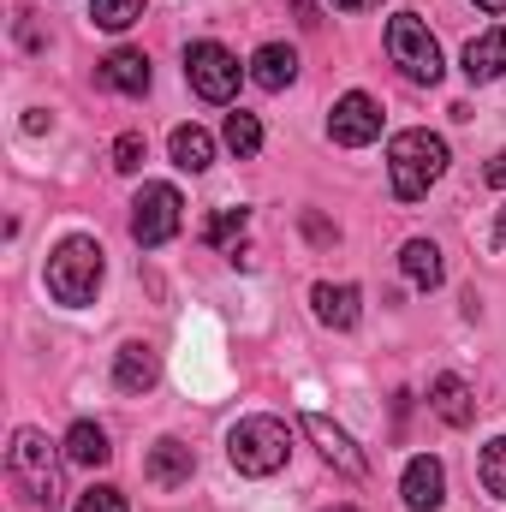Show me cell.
I'll return each instance as SVG.
<instances>
[{"mask_svg":"<svg viewBox=\"0 0 506 512\" xmlns=\"http://www.w3.org/2000/svg\"><path fill=\"white\" fill-rule=\"evenodd\" d=\"M6 471L18 483V495L30 501L36 512H54L60 507V453L42 429H18L12 447H6Z\"/></svg>","mask_w":506,"mask_h":512,"instance_id":"6da1fadb","label":"cell"},{"mask_svg":"<svg viewBox=\"0 0 506 512\" xmlns=\"http://www.w3.org/2000/svg\"><path fill=\"white\" fill-rule=\"evenodd\" d=\"M447 173V143L435 131H399L387 143V179H393V197L399 203H417L429 197V185Z\"/></svg>","mask_w":506,"mask_h":512,"instance_id":"7a4b0ae2","label":"cell"},{"mask_svg":"<svg viewBox=\"0 0 506 512\" xmlns=\"http://www.w3.org/2000/svg\"><path fill=\"white\" fill-rule=\"evenodd\" d=\"M102 274H108V262H102V245H96V239H84V233L60 239V245H54V256H48V292H54L60 304H72V310L96 298Z\"/></svg>","mask_w":506,"mask_h":512,"instance_id":"3957f363","label":"cell"},{"mask_svg":"<svg viewBox=\"0 0 506 512\" xmlns=\"http://www.w3.org/2000/svg\"><path fill=\"white\" fill-rule=\"evenodd\" d=\"M286 453H292V435H286L280 417H245L227 435V459H233L239 477H274L286 465Z\"/></svg>","mask_w":506,"mask_h":512,"instance_id":"277c9868","label":"cell"},{"mask_svg":"<svg viewBox=\"0 0 506 512\" xmlns=\"http://www.w3.org/2000/svg\"><path fill=\"white\" fill-rule=\"evenodd\" d=\"M387 54L411 84H435L441 78V42L429 36V24L417 12H393L387 18Z\"/></svg>","mask_w":506,"mask_h":512,"instance_id":"5b68a950","label":"cell"},{"mask_svg":"<svg viewBox=\"0 0 506 512\" xmlns=\"http://www.w3.org/2000/svg\"><path fill=\"white\" fill-rule=\"evenodd\" d=\"M185 78H191V90H197L203 102H233L245 66H239V54H227L221 42H191V48H185Z\"/></svg>","mask_w":506,"mask_h":512,"instance_id":"8992f818","label":"cell"},{"mask_svg":"<svg viewBox=\"0 0 506 512\" xmlns=\"http://www.w3.org/2000/svg\"><path fill=\"white\" fill-rule=\"evenodd\" d=\"M179 221H185V197H179L173 185H143V191H137V203H131V239H137L143 251L167 245V239L179 233Z\"/></svg>","mask_w":506,"mask_h":512,"instance_id":"52a82bcc","label":"cell"},{"mask_svg":"<svg viewBox=\"0 0 506 512\" xmlns=\"http://www.w3.org/2000/svg\"><path fill=\"white\" fill-rule=\"evenodd\" d=\"M328 137H334V143H346V149H364V143H376V137H381V108H376V96H364V90L340 96V102H334V114H328Z\"/></svg>","mask_w":506,"mask_h":512,"instance_id":"ba28073f","label":"cell"},{"mask_svg":"<svg viewBox=\"0 0 506 512\" xmlns=\"http://www.w3.org/2000/svg\"><path fill=\"white\" fill-rule=\"evenodd\" d=\"M304 429H310V441L322 447V459L334 465V471H346V477H370V459L352 447V435L346 429H334L322 411H304Z\"/></svg>","mask_w":506,"mask_h":512,"instance_id":"9c48e42d","label":"cell"},{"mask_svg":"<svg viewBox=\"0 0 506 512\" xmlns=\"http://www.w3.org/2000/svg\"><path fill=\"white\" fill-rule=\"evenodd\" d=\"M399 495H405V507H411V512H435V507H441V501H447V471H441V459L417 453V459L405 465Z\"/></svg>","mask_w":506,"mask_h":512,"instance_id":"30bf717a","label":"cell"},{"mask_svg":"<svg viewBox=\"0 0 506 512\" xmlns=\"http://www.w3.org/2000/svg\"><path fill=\"white\" fill-rule=\"evenodd\" d=\"M143 471H149V483H155V489H185V483H191V471H197V453H191L185 441L161 435V441L149 447Z\"/></svg>","mask_w":506,"mask_h":512,"instance_id":"8fae6325","label":"cell"},{"mask_svg":"<svg viewBox=\"0 0 506 512\" xmlns=\"http://www.w3.org/2000/svg\"><path fill=\"white\" fill-rule=\"evenodd\" d=\"M114 382H120V393H149V387L161 382V358H155V346L126 340V346L114 352Z\"/></svg>","mask_w":506,"mask_h":512,"instance_id":"7c38bea8","label":"cell"},{"mask_svg":"<svg viewBox=\"0 0 506 512\" xmlns=\"http://www.w3.org/2000/svg\"><path fill=\"white\" fill-rule=\"evenodd\" d=\"M310 304H316V322H328V328H358V316H364V304H358V286H334V280H316L310 286Z\"/></svg>","mask_w":506,"mask_h":512,"instance_id":"4fadbf2b","label":"cell"},{"mask_svg":"<svg viewBox=\"0 0 506 512\" xmlns=\"http://www.w3.org/2000/svg\"><path fill=\"white\" fill-rule=\"evenodd\" d=\"M429 411H435L441 423L465 429V423L477 417V399H471V387L459 382V376H435V382H429Z\"/></svg>","mask_w":506,"mask_h":512,"instance_id":"5bb4252c","label":"cell"},{"mask_svg":"<svg viewBox=\"0 0 506 512\" xmlns=\"http://www.w3.org/2000/svg\"><path fill=\"white\" fill-rule=\"evenodd\" d=\"M102 84L120 90V96H149V60H143L137 48H114V54L102 60Z\"/></svg>","mask_w":506,"mask_h":512,"instance_id":"9a60e30c","label":"cell"},{"mask_svg":"<svg viewBox=\"0 0 506 512\" xmlns=\"http://www.w3.org/2000/svg\"><path fill=\"white\" fill-rule=\"evenodd\" d=\"M506 72V24L501 30H483L471 48H465V78L471 84H489V78H501Z\"/></svg>","mask_w":506,"mask_h":512,"instance_id":"2e32d148","label":"cell"},{"mask_svg":"<svg viewBox=\"0 0 506 512\" xmlns=\"http://www.w3.org/2000/svg\"><path fill=\"white\" fill-rule=\"evenodd\" d=\"M251 78L262 84V90H286L292 78H298V54L286 48V42H262L251 60Z\"/></svg>","mask_w":506,"mask_h":512,"instance_id":"e0dca14e","label":"cell"},{"mask_svg":"<svg viewBox=\"0 0 506 512\" xmlns=\"http://www.w3.org/2000/svg\"><path fill=\"white\" fill-rule=\"evenodd\" d=\"M399 268H405V280L423 286V292H435V286L447 280V262H441V251H435L429 239H411V245L399 251Z\"/></svg>","mask_w":506,"mask_h":512,"instance_id":"ac0fdd59","label":"cell"},{"mask_svg":"<svg viewBox=\"0 0 506 512\" xmlns=\"http://www.w3.org/2000/svg\"><path fill=\"white\" fill-rule=\"evenodd\" d=\"M167 149H173V167H185V173H203V167L215 161V137L203 126H173Z\"/></svg>","mask_w":506,"mask_h":512,"instance_id":"d6986e66","label":"cell"},{"mask_svg":"<svg viewBox=\"0 0 506 512\" xmlns=\"http://www.w3.org/2000/svg\"><path fill=\"white\" fill-rule=\"evenodd\" d=\"M66 459H72V465H90V471L108 465V459H114L108 429H102V423H72V429H66Z\"/></svg>","mask_w":506,"mask_h":512,"instance_id":"ffe728a7","label":"cell"},{"mask_svg":"<svg viewBox=\"0 0 506 512\" xmlns=\"http://www.w3.org/2000/svg\"><path fill=\"white\" fill-rule=\"evenodd\" d=\"M227 149H233L239 161H251L256 149H262V120L245 114V108H239V114H227Z\"/></svg>","mask_w":506,"mask_h":512,"instance_id":"44dd1931","label":"cell"},{"mask_svg":"<svg viewBox=\"0 0 506 512\" xmlns=\"http://www.w3.org/2000/svg\"><path fill=\"white\" fill-rule=\"evenodd\" d=\"M477 477H483V489L506 501V435H495L489 447H483V465H477Z\"/></svg>","mask_w":506,"mask_h":512,"instance_id":"7402d4cb","label":"cell"},{"mask_svg":"<svg viewBox=\"0 0 506 512\" xmlns=\"http://www.w3.org/2000/svg\"><path fill=\"white\" fill-rule=\"evenodd\" d=\"M239 233H245V209H221V215L203 227V245H215V251H239Z\"/></svg>","mask_w":506,"mask_h":512,"instance_id":"603a6c76","label":"cell"},{"mask_svg":"<svg viewBox=\"0 0 506 512\" xmlns=\"http://www.w3.org/2000/svg\"><path fill=\"white\" fill-rule=\"evenodd\" d=\"M143 6H149V0H96L90 18H96L102 30H131V24L143 18Z\"/></svg>","mask_w":506,"mask_h":512,"instance_id":"cb8c5ba5","label":"cell"},{"mask_svg":"<svg viewBox=\"0 0 506 512\" xmlns=\"http://www.w3.org/2000/svg\"><path fill=\"white\" fill-rule=\"evenodd\" d=\"M143 161H149V137H143V131H126V137L114 143V167H120V173H137Z\"/></svg>","mask_w":506,"mask_h":512,"instance_id":"d4e9b609","label":"cell"},{"mask_svg":"<svg viewBox=\"0 0 506 512\" xmlns=\"http://www.w3.org/2000/svg\"><path fill=\"white\" fill-rule=\"evenodd\" d=\"M78 512H131V507H126V495H120V489L96 483V489H84V495H78Z\"/></svg>","mask_w":506,"mask_h":512,"instance_id":"484cf974","label":"cell"},{"mask_svg":"<svg viewBox=\"0 0 506 512\" xmlns=\"http://www.w3.org/2000/svg\"><path fill=\"white\" fill-rule=\"evenodd\" d=\"M483 179H489L495 191H506V149L495 155V161H489V167H483Z\"/></svg>","mask_w":506,"mask_h":512,"instance_id":"4316f807","label":"cell"},{"mask_svg":"<svg viewBox=\"0 0 506 512\" xmlns=\"http://www.w3.org/2000/svg\"><path fill=\"white\" fill-rule=\"evenodd\" d=\"M340 12H370V6H381V0H334Z\"/></svg>","mask_w":506,"mask_h":512,"instance_id":"83f0119b","label":"cell"},{"mask_svg":"<svg viewBox=\"0 0 506 512\" xmlns=\"http://www.w3.org/2000/svg\"><path fill=\"white\" fill-rule=\"evenodd\" d=\"M495 251H506V209H501V221H495Z\"/></svg>","mask_w":506,"mask_h":512,"instance_id":"f1b7e54d","label":"cell"},{"mask_svg":"<svg viewBox=\"0 0 506 512\" xmlns=\"http://www.w3.org/2000/svg\"><path fill=\"white\" fill-rule=\"evenodd\" d=\"M477 6H483V12H506V0H477Z\"/></svg>","mask_w":506,"mask_h":512,"instance_id":"f546056e","label":"cell"},{"mask_svg":"<svg viewBox=\"0 0 506 512\" xmlns=\"http://www.w3.org/2000/svg\"><path fill=\"white\" fill-rule=\"evenodd\" d=\"M340 512H358V507H340Z\"/></svg>","mask_w":506,"mask_h":512,"instance_id":"4dcf8cb0","label":"cell"}]
</instances>
